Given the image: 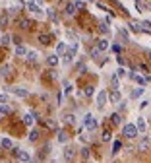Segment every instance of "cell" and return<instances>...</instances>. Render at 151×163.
Wrapping results in <instances>:
<instances>
[{
	"label": "cell",
	"instance_id": "cell-1",
	"mask_svg": "<svg viewBox=\"0 0 151 163\" xmlns=\"http://www.w3.org/2000/svg\"><path fill=\"white\" fill-rule=\"evenodd\" d=\"M122 134H124L126 138H136V136H138V128H136V124H132V122L124 124V126H122Z\"/></svg>",
	"mask_w": 151,
	"mask_h": 163
},
{
	"label": "cell",
	"instance_id": "cell-2",
	"mask_svg": "<svg viewBox=\"0 0 151 163\" xmlns=\"http://www.w3.org/2000/svg\"><path fill=\"white\" fill-rule=\"evenodd\" d=\"M83 126H85L87 130H95V128H97V120H95V117L87 113L85 117H83Z\"/></svg>",
	"mask_w": 151,
	"mask_h": 163
},
{
	"label": "cell",
	"instance_id": "cell-3",
	"mask_svg": "<svg viewBox=\"0 0 151 163\" xmlns=\"http://www.w3.org/2000/svg\"><path fill=\"white\" fill-rule=\"evenodd\" d=\"M12 150H14L16 157H18V159H20L21 163H29V161H31V155H29L27 151H23V150H18V148H12Z\"/></svg>",
	"mask_w": 151,
	"mask_h": 163
},
{
	"label": "cell",
	"instance_id": "cell-4",
	"mask_svg": "<svg viewBox=\"0 0 151 163\" xmlns=\"http://www.w3.org/2000/svg\"><path fill=\"white\" fill-rule=\"evenodd\" d=\"M25 6H27V10H29L31 14H35V16H43V10L39 8V4H37V2H33V0H29V2H27Z\"/></svg>",
	"mask_w": 151,
	"mask_h": 163
},
{
	"label": "cell",
	"instance_id": "cell-5",
	"mask_svg": "<svg viewBox=\"0 0 151 163\" xmlns=\"http://www.w3.org/2000/svg\"><path fill=\"white\" fill-rule=\"evenodd\" d=\"M107 99H109L107 91H99V93H97V107H99V109H103V107H105Z\"/></svg>",
	"mask_w": 151,
	"mask_h": 163
},
{
	"label": "cell",
	"instance_id": "cell-6",
	"mask_svg": "<svg viewBox=\"0 0 151 163\" xmlns=\"http://www.w3.org/2000/svg\"><path fill=\"white\" fill-rule=\"evenodd\" d=\"M74 155H76L74 148H72V146H66V148H64V159H66L68 163H70V161L74 159Z\"/></svg>",
	"mask_w": 151,
	"mask_h": 163
},
{
	"label": "cell",
	"instance_id": "cell-7",
	"mask_svg": "<svg viewBox=\"0 0 151 163\" xmlns=\"http://www.w3.org/2000/svg\"><path fill=\"white\" fill-rule=\"evenodd\" d=\"M76 2H70V4H66V8H64V12H66V16H74L76 14Z\"/></svg>",
	"mask_w": 151,
	"mask_h": 163
},
{
	"label": "cell",
	"instance_id": "cell-8",
	"mask_svg": "<svg viewBox=\"0 0 151 163\" xmlns=\"http://www.w3.org/2000/svg\"><path fill=\"white\" fill-rule=\"evenodd\" d=\"M0 146H2L4 150H12V148H14V142L10 140V138H2V140H0Z\"/></svg>",
	"mask_w": 151,
	"mask_h": 163
},
{
	"label": "cell",
	"instance_id": "cell-9",
	"mask_svg": "<svg viewBox=\"0 0 151 163\" xmlns=\"http://www.w3.org/2000/svg\"><path fill=\"white\" fill-rule=\"evenodd\" d=\"M25 58L29 60V62H35V60L39 58V52H37V51H27V54H25Z\"/></svg>",
	"mask_w": 151,
	"mask_h": 163
},
{
	"label": "cell",
	"instance_id": "cell-10",
	"mask_svg": "<svg viewBox=\"0 0 151 163\" xmlns=\"http://www.w3.org/2000/svg\"><path fill=\"white\" fill-rule=\"evenodd\" d=\"M136 128H138V132H145V128H147V124H145V120L141 117L138 118V122H136Z\"/></svg>",
	"mask_w": 151,
	"mask_h": 163
},
{
	"label": "cell",
	"instance_id": "cell-11",
	"mask_svg": "<svg viewBox=\"0 0 151 163\" xmlns=\"http://www.w3.org/2000/svg\"><path fill=\"white\" fill-rule=\"evenodd\" d=\"M46 62H49V66H58V54H51L49 58H46Z\"/></svg>",
	"mask_w": 151,
	"mask_h": 163
},
{
	"label": "cell",
	"instance_id": "cell-12",
	"mask_svg": "<svg viewBox=\"0 0 151 163\" xmlns=\"http://www.w3.org/2000/svg\"><path fill=\"white\" fill-rule=\"evenodd\" d=\"M12 91L16 93L18 97H27V89H23V87H14Z\"/></svg>",
	"mask_w": 151,
	"mask_h": 163
},
{
	"label": "cell",
	"instance_id": "cell-13",
	"mask_svg": "<svg viewBox=\"0 0 151 163\" xmlns=\"http://www.w3.org/2000/svg\"><path fill=\"white\" fill-rule=\"evenodd\" d=\"M97 49H99V51H107V49H109V41H107V39H99Z\"/></svg>",
	"mask_w": 151,
	"mask_h": 163
},
{
	"label": "cell",
	"instance_id": "cell-14",
	"mask_svg": "<svg viewBox=\"0 0 151 163\" xmlns=\"http://www.w3.org/2000/svg\"><path fill=\"white\" fill-rule=\"evenodd\" d=\"M120 97H122V95H120L118 89H114V91L111 93V101H112V103H120Z\"/></svg>",
	"mask_w": 151,
	"mask_h": 163
},
{
	"label": "cell",
	"instance_id": "cell-15",
	"mask_svg": "<svg viewBox=\"0 0 151 163\" xmlns=\"http://www.w3.org/2000/svg\"><path fill=\"white\" fill-rule=\"evenodd\" d=\"M33 120H35V118H33V115H31V113L23 115V124H25V126H31V124H33Z\"/></svg>",
	"mask_w": 151,
	"mask_h": 163
},
{
	"label": "cell",
	"instance_id": "cell-16",
	"mask_svg": "<svg viewBox=\"0 0 151 163\" xmlns=\"http://www.w3.org/2000/svg\"><path fill=\"white\" fill-rule=\"evenodd\" d=\"M136 8H138V12H143V10H147V2H143V0H136Z\"/></svg>",
	"mask_w": 151,
	"mask_h": 163
},
{
	"label": "cell",
	"instance_id": "cell-17",
	"mask_svg": "<svg viewBox=\"0 0 151 163\" xmlns=\"http://www.w3.org/2000/svg\"><path fill=\"white\" fill-rule=\"evenodd\" d=\"M16 54H18V56H25V54H27V49L23 45H18V47H16Z\"/></svg>",
	"mask_w": 151,
	"mask_h": 163
},
{
	"label": "cell",
	"instance_id": "cell-18",
	"mask_svg": "<svg viewBox=\"0 0 151 163\" xmlns=\"http://www.w3.org/2000/svg\"><path fill=\"white\" fill-rule=\"evenodd\" d=\"M111 122L112 124H120V122H122V117H120L118 113H112V115H111Z\"/></svg>",
	"mask_w": 151,
	"mask_h": 163
},
{
	"label": "cell",
	"instance_id": "cell-19",
	"mask_svg": "<svg viewBox=\"0 0 151 163\" xmlns=\"http://www.w3.org/2000/svg\"><path fill=\"white\" fill-rule=\"evenodd\" d=\"M39 41L43 43V45H51V41H53V37H51V35H45V33H43V35L39 37Z\"/></svg>",
	"mask_w": 151,
	"mask_h": 163
},
{
	"label": "cell",
	"instance_id": "cell-20",
	"mask_svg": "<svg viewBox=\"0 0 151 163\" xmlns=\"http://www.w3.org/2000/svg\"><path fill=\"white\" fill-rule=\"evenodd\" d=\"M120 148H122V142H120V140H114V142H112V153H118Z\"/></svg>",
	"mask_w": 151,
	"mask_h": 163
},
{
	"label": "cell",
	"instance_id": "cell-21",
	"mask_svg": "<svg viewBox=\"0 0 151 163\" xmlns=\"http://www.w3.org/2000/svg\"><path fill=\"white\" fill-rule=\"evenodd\" d=\"M141 93H143V85H141V87H138V89H134L130 97H132V99H138L139 95H141Z\"/></svg>",
	"mask_w": 151,
	"mask_h": 163
},
{
	"label": "cell",
	"instance_id": "cell-22",
	"mask_svg": "<svg viewBox=\"0 0 151 163\" xmlns=\"http://www.w3.org/2000/svg\"><path fill=\"white\" fill-rule=\"evenodd\" d=\"M128 27H130L132 31H136V33H139V31H141V25H138L136 21H130V23H128Z\"/></svg>",
	"mask_w": 151,
	"mask_h": 163
},
{
	"label": "cell",
	"instance_id": "cell-23",
	"mask_svg": "<svg viewBox=\"0 0 151 163\" xmlns=\"http://www.w3.org/2000/svg\"><path fill=\"white\" fill-rule=\"evenodd\" d=\"M139 150L143 151V150H147V148H149V140H147V138H143V140H141V142H139V146H138Z\"/></svg>",
	"mask_w": 151,
	"mask_h": 163
},
{
	"label": "cell",
	"instance_id": "cell-24",
	"mask_svg": "<svg viewBox=\"0 0 151 163\" xmlns=\"http://www.w3.org/2000/svg\"><path fill=\"white\" fill-rule=\"evenodd\" d=\"M18 23H20L21 29H29V23H31V21L29 20H18Z\"/></svg>",
	"mask_w": 151,
	"mask_h": 163
},
{
	"label": "cell",
	"instance_id": "cell-25",
	"mask_svg": "<svg viewBox=\"0 0 151 163\" xmlns=\"http://www.w3.org/2000/svg\"><path fill=\"white\" fill-rule=\"evenodd\" d=\"M66 140H68V134H66L64 130H58V142H62V144H64Z\"/></svg>",
	"mask_w": 151,
	"mask_h": 163
},
{
	"label": "cell",
	"instance_id": "cell-26",
	"mask_svg": "<svg viewBox=\"0 0 151 163\" xmlns=\"http://www.w3.org/2000/svg\"><path fill=\"white\" fill-rule=\"evenodd\" d=\"M29 140H31V142H37V140H39V132L31 130V132H29Z\"/></svg>",
	"mask_w": 151,
	"mask_h": 163
},
{
	"label": "cell",
	"instance_id": "cell-27",
	"mask_svg": "<svg viewBox=\"0 0 151 163\" xmlns=\"http://www.w3.org/2000/svg\"><path fill=\"white\" fill-rule=\"evenodd\" d=\"M111 84H112V89H118V87H120V85H118V76H112Z\"/></svg>",
	"mask_w": 151,
	"mask_h": 163
},
{
	"label": "cell",
	"instance_id": "cell-28",
	"mask_svg": "<svg viewBox=\"0 0 151 163\" xmlns=\"http://www.w3.org/2000/svg\"><path fill=\"white\" fill-rule=\"evenodd\" d=\"M64 51H66V43H58L56 45V54H62Z\"/></svg>",
	"mask_w": 151,
	"mask_h": 163
},
{
	"label": "cell",
	"instance_id": "cell-29",
	"mask_svg": "<svg viewBox=\"0 0 151 163\" xmlns=\"http://www.w3.org/2000/svg\"><path fill=\"white\" fill-rule=\"evenodd\" d=\"M10 39H12L10 35H2V37H0V43H2V45H10Z\"/></svg>",
	"mask_w": 151,
	"mask_h": 163
},
{
	"label": "cell",
	"instance_id": "cell-30",
	"mask_svg": "<svg viewBox=\"0 0 151 163\" xmlns=\"http://www.w3.org/2000/svg\"><path fill=\"white\" fill-rule=\"evenodd\" d=\"M0 115H10V107H6V103L0 105Z\"/></svg>",
	"mask_w": 151,
	"mask_h": 163
},
{
	"label": "cell",
	"instance_id": "cell-31",
	"mask_svg": "<svg viewBox=\"0 0 151 163\" xmlns=\"http://www.w3.org/2000/svg\"><path fill=\"white\" fill-rule=\"evenodd\" d=\"M93 91H95V89H93L91 85H87L85 89H83V95H87V97H89V95H93Z\"/></svg>",
	"mask_w": 151,
	"mask_h": 163
},
{
	"label": "cell",
	"instance_id": "cell-32",
	"mask_svg": "<svg viewBox=\"0 0 151 163\" xmlns=\"http://www.w3.org/2000/svg\"><path fill=\"white\" fill-rule=\"evenodd\" d=\"M4 103H8V95L6 93H0V105H4Z\"/></svg>",
	"mask_w": 151,
	"mask_h": 163
},
{
	"label": "cell",
	"instance_id": "cell-33",
	"mask_svg": "<svg viewBox=\"0 0 151 163\" xmlns=\"http://www.w3.org/2000/svg\"><path fill=\"white\" fill-rule=\"evenodd\" d=\"M103 140H105V142H109V140H111V132H109V130L103 132Z\"/></svg>",
	"mask_w": 151,
	"mask_h": 163
},
{
	"label": "cell",
	"instance_id": "cell-34",
	"mask_svg": "<svg viewBox=\"0 0 151 163\" xmlns=\"http://www.w3.org/2000/svg\"><path fill=\"white\" fill-rule=\"evenodd\" d=\"M70 91H72V85L66 82V84H64V93H70Z\"/></svg>",
	"mask_w": 151,
	"mask_h": 163
},
{
	"label": "cell",
	"instance_id": "cell-35",
	"mask_svg": "<svg viewBox=\"0 0 151 163\" xmlns=\"http://www.w3.org/2000/svg\"><path fill=\"white\" fill-rule=\"evenodd\" d=\"M81 155H83V157H89V150H87V148H81Z\"/></svg>",
	"mask_w": 151,
	"mask_h": 163
},
{
	"label": "cell",
	"instance_id": "cell-36",
	"mask_svg": "<svg viewBox=\"0 0 151 163\" xmlns=\"http://www.w3.org/2000/svg\"><path fill=\"white\" fill-rule=\"evenodd\" d=\"M76 8H78V10H83L85 4H83V2H76Z\"/></svg>",
	"mask_w": 151,
	"mask_h": 163
},
{
	"label": "cell",
	"instance_id": "cell-37",
	"mask_svg": "<svg viewBox=\"0 0 151 163\" xmlns=\"http://www.w3.org/2000/svg\"><path fill=\"white\" fill-rule=\"evenodd\" d=\"M99 29H101V31H103V33H107V31H109V27H107L105 23H101V25H99Z\"/></svg>",
	"mask_w": 151,
	"mask_h": 163
},
{
	"label": "cell",
	"instance_id": "cell-38",
	"mask_svg": "<svg viewBox=\"0 0 151 163\" xmlns=\"http://www.w3.org/2000/svg\"><path fill=\"white\" fill-rule=\"evenodd\" d=\"M8 70H10V66H2V70H0V72H2V74H8Z\"/></svg>",
	"mask_w": 151,
	"mask_h": 163
},
{
	"label": "cell",
	"instance_id": "cell-39",
	"mask_svg": "<svg viewBox=\"0 0 151 163\" xmlns=\"http://www.w3.org/2000/svg\"><path fill=\"white\" fill-rule=\"evenodd\" d=\"M126 72H124V68H118V72H116V76H124Z\"/></svg>",
	"mask_w": 151,
	"mask_h": 163
},
{
	"label": "cell",
	"instance_id": "cell-40",
	"mask_svg": "<svg viewBox=\"0 0 151 163\" xmlns=\"http://www.w3.org/2000/svg\"><path fill=\"white\" fill-rule=\"evenodd\" d=\"M66 120H68V122H74V115H66Z\"/></svg>",
	"mask_w": 151,
	"mask_h": 163
},
{
	"label": "cell",
	"instance_id": "cell-41",
	"mask_svg": "<svg viewBox=\"0 0 151 163\" xmlns=\"http://www.w3.org/2000/svg\"><path fill=\"white\" fill-rule=\"evenodd\" d=\"M0 37H2V35H0Z\"/></svg>",
	"mask_w": 151,
	"mask_h": 163
},
{
	"label": "cell",
	"instance_id": "cell-42",
	"mask_svg": "<svg viewBox=\"0 0 151 163\" xmlns=\"http://www.w3.org/2000/svg\"><path fill=\"white\" fill-rule=\"evenodd\" d=\"M149 56H151V54H149Z\"/></svg>",
	"mask_w": 151,
	"mask_h": 163
}]
</instances>
